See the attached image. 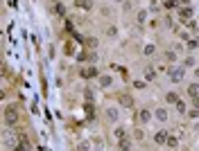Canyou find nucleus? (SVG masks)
Returning a JSON list of instances; mask_svg holds the SVG:
<instances>
[{"instance_id": "f257e3e1", "label": "nucleus", "mask_w": 199, "mask_h": 151, "mask_svg": "<svg viewBox=\"0 0 199 151\" xmlns=\"http://www.w3.org/2000/svg\"><path fill=\"white\" fill-rule=\"evenodd\" d=\"M18 104H9V106L5 108V122H7V126H14L16 129V122H18Z\"/></svg>"}, {"instance_id": "f03ea898", "label": "nucleus", "mask_w": 199, "mask_h": 151, "mask_svg": "<svg viewBox=\"0 0 199 151\" xmlns=\"http://www.w3.org/2000/svg\"><path fill=\"white\" fill-rule=\"evenodd\" d=\"M154 140H156V144H163V142H167V133L165 131H158V133L154 135Z\"/></svg>"}, {"instance_id": "7ed1b4c3", "label": "nucleus", "mask_w": 199, "mask_h": 151, "mask_svg": "<svg viewBox=\"0 0 199 151\" xmlns=\"http://www.w3.org/2000/svg\"><path fill=\"white\" fill-rule=\"evenodd\" d=\"M190 14H192L190 9H188V7H183L181 12H179V18H181V21H188V18H190Z\"/></svg>"}, {"instance_id": "20e7f679", "label": "nucleus", "mask_w": 199, "mask_h": 151, "mask_svg": "<svg viewBox=\"0 0 199 151\" xmlns=\"http://www.w3.org/2000/svg\"><path fill=\"white\" fill-rule=\"evenodd\" d=\"M170 77H172V81H181V79H183V70H172Z\"/></svg>"}, {"instance_id": "39448f33", "label": "nucleus", "mask_w": 199, "mask_h": 151, "mask_svg": "<svg viewBox=\"0 0 199 151\" xmlns=\"http://www.w3.org/2000/svg\"><path fill=\"white\" fill-rule=\"evenodd\" d=\"M63 50H66V54H68V56H70V54H75V43H72V41H68V43L63 45Z\"/></svg>"}, {"instance_id": "423d86ee", "label": "nucleus", "mask_w": 199, "mask_h": 151, "mask_svg": "<svg viewBox=\"0 0 199 151\" xmlns=\"http://www.w3.org/2000/svg\"><path fill=\"white\" fill-rule=\"evenodd\" d=\"M82 74H84V77H97V70H95V68L91 65V68H86V70H84Z\"/></svg>"}, {"instance_id": "0eeeda50", "label": "nucleus", "mask_w": 199, "mask_h": 151, "mask_svg": "<svg viewBox=\"0 0 199 151\" xmlns=\"http://www.w3.org/2000/svg\"><path fill=\"white\" fill-rule=\"evenodd\" d=\"M197 92H199V86H197V83L188 86V95H190V97H197Z\"/></svg>"}, {"instance_id": "6e6552de", "label": "nucleus", "mask_w": 199, "mask_h": 151, "mask_svg": "<svg viewBox=\"0 0 199 151\" xmlns=\"http://www.w3.org/2000/svg\"><path fill=\"white\" fill-rule=\"evenodd\" d=\"M77 7H82V9H91L93 2H91V0H77Z\"/></svg>"}, {"instance_id": "1a4fd4ad", "label": "nucleus", "mask_w": 199, "mask_h": 151, "mask_svg": "<svg viewBox=\"0 0 199 151\" xmlns=\"http://www.w3.org/2000/svg\"><path fill=\"white\" fill-rule=\"evenodd\" d=\"M138 120H140V122H147V120H149V111H145V108H143V111L138 113Z\"/></svg>"}, {"instance_id": "9d476101", "label": "nucleus", "mask_w": 199, "mask_h": 151, "mask_svg": "<svg viewBox=\"0 0 199 151\" xmlns=\"http://www.w3.org/2000/svg\"><path fill=\"white\" fill-rule=\"evenodd\" d=\"M154 115H156V117H158V120H161V122H163V120H167V113H165V111H163V108H158V111H156V113H154Z\"/></svg>"}, {"instance_id": "9b49d317", "label": "nucleus", "mask_w": 199, "mask_h": 151, "mask_svg": "<svg viewBox=\"0 0 199 151\" xmlns=\"http://www.w3.org/2000/svg\"><path fill=\"white\" fill-rule=\"evenodd\" d=\"M120 77L125 79V81H129V70L127 68H120Z\"/></svg>"}, {"instance_id": "f8f14e48", "label": "nucleus", "mask_w": 199, "mask_h": 151, "mask_svg": "<svg viewBox=\"0 0 199 151\" xmlns=\"http://www.w3.org/2000/svg\"><path fill=\"white\" fill-rule=\"evenodd\" d=\"M165 99H167L170 104H177V101H179V99H177V95H174V92H167V97H165Z\"/></svg>"}, {"instance_id": "ddd939ff", "label": "nucleus", "mask_w": 199, "mask_h": 151, "mask_svg": "<svg viewBox=\"0 0 199 151\" xmlns=\"http://www.w3.org/2000/svg\"><path fill=\"white\" fill-rule=\"evenodd\" d=\"M116 138H118V140L127 138V135H125V129H120V126H118V129H116Z\"/></svg>"}, {"instance_id": "4468645a", "label": "nucleus", "mask_w": 199, "mask_h": 151, "mask_svg": "<svg viewBox=\"0 0 199 151\" xmlns=\"http://www.w3.org/2000/svg\"><path fill=\"white\" fill-rule=\"evenodd\" d=\"M27 149H30V147H27V144H23V142H18V147H14L12 151H27Z\"/></svg>"}, {"instance_id": "2eb2a0df", "label": "nucleus", "mask_w": 199, "mask_h": 151, "mask_svg": "<svg viewBox=\"0 0 199 151\" xmlns=\"http://www.w3.org/2000/svg\"><path fill=\"white\" fill-rule=\"evenodd\" d=\"M145 77H147V79H154L156 74H154V70H152V68H147V70H145Z\"/></svg>"}, {"instance_id": "dca6fc26", "label": "nucleus", "mask_w": 199, "mask_h": 151, "mask_svg": "<svg viewBox=\"0 0 199 151\" xmlns=\"http://www.w3.org/2000/svg\"><path fill=\"white\" fill-rule=\"evenodd\" d=\"M177 144H179V142H177V138H167V147H172V149H174Z\"/></svg>"}, {"instance_id": "f3484780", "label": "nucleus", "mask_w": 199, "mask_h": 151, "mask_svg": "<svg viewBox=\"0 0 199 151\" xmlns=\"http://www.w3.org/2000/svg\"><path fill=\"white\" fill-rule=\"evenodd\" d=\"M86 45H88V48H95V45H97V39H86Z\"/></svg>"}, {"instance_id": "a211bd4d", "label": "nucleus", "mask_w": 199, "mask_h": 151, "mask_svg": "<svg viewBox=\"0 0 199 151\" xmlns=\"http://www.w3.org/2000/svg\"><path fill=\"white\" fill-rule=\"evenodd\" d=\"M100 83H102V86H109V83H111V77H100Z\"/></svg>"}, {"instance_id": "6ab92c4d", "label": "nucleus", "mask_w": 199, "mask_h": 151, "mask_svg": "<svg viewBox=\"0 0 199 151\" xmlns=\"http://www.w3.org/2000/svg\"><path fill=\"white\" fill-rule=\"evenodd\" d=\"M122 104H125V106H131V104H134V101H131V97L127 95V97H122Z\"/></svg>"}, {"instance_id": "aec40b11", "label": "nucleus", "mask_w": 199, "mask_h": 151, "mask_svg": "<svg viewBox=\"0 0 199 151\" xmlns=\"http://www.w3.org/2000/svg\"><path fill=\"white\" fill-rule=\"evenodd\" d=\"M177 108H179V111H181V113H183V111H186V104H183L181 99H179V101H177Z\"/></svg>"}, {"instance_id": "412c9836", "label": "nucleus", "mask_w": 199, "mask_h": 151, "mask_svg": "<svg viewBox=\"0 0 199 151\" xmlns=\"http://www.w3.org/2000/svg\"><path fill=\"white\" fill-rule=\"evenodd\" d=\"M57 14H59V16H63V14H66V9H63V5H57Z\"/></svg>"}, {"instance_id": "4be33fe9", "label": "nucleus", "mask_w": 199, "mask_h": 151, "mask_svg": "<svg viewBox=\"0 0 199 151\" xmlns=\"http://www.w3.org/2000/svg\"><path fill=\"white\" fill-rule=\"evenodd\" d=\"M152 52H154V45H147V48H145V54H147V56H149V54H152Z\"/></svg>"}, {"instance_id": "5701e85b", "label": "nucleus", "mask_w": 199, "mask_h": 151, "mask_svg": "<svg viewBox=\"0 0 199 151\" xmlns=\"http://www.w3.org/2000/svg\"><path fill=\"white\" fill-rule=\"evenodd\" d=\"M86 115H88V117H93V106H91V104L86 106Z\"/></svg>"}, {"instance_id": "b1692460", "label": "nucleus", "mask_w": 199, "mask_h": 151, "mask_svg": "<svg viewBox=\"0 0 199 151\" xmlns=\"http://www.w3.org/2000/svg\"><path fill=\"white\" fill-rule=\"evenodd\" d=\"M195 108L199 111V97H195Z\"/></svg>"}, {"instance_id": "393cba45", "label": "nucleus", "mask_w": 199, "mask_h": 151, "mask_svg": "<svg viewBox=\"0 0 199 151\" xmlns=\"http://www.w3.org/2000/svg\"><path fill=\"white\" fill-rule=\"evenodd\" d=\"M179 2H181V5H188V2H190V0H179Z\"/></svg>"}]
</instances>
